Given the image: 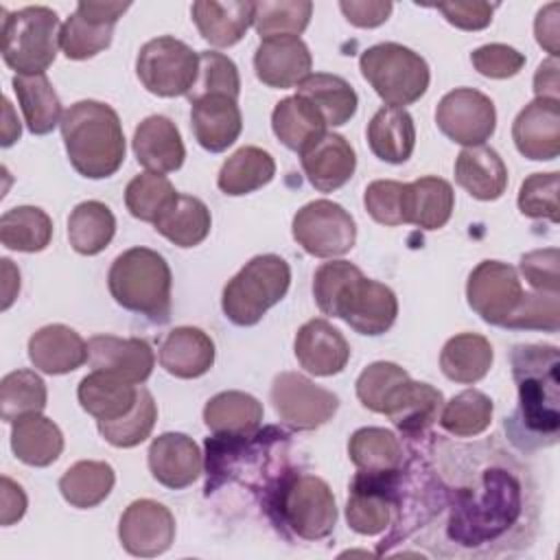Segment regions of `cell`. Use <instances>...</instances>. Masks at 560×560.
I'll use <instances>...</instances> for the list:
<instances>
[{
	"label": "cell",
	"instance_id": "obj_1",
	"mask_svg": "<svg viewBox=\"0 0 560 560\" xmlns=\"http://www.w3.org/2000/svg\"><path fill=\"white\" fill-rule=\"evenodd\" d=\"M525 497L521 481L505 468L483 470L475 488L457 490L448 514L446 534L459 547L477 553L492 545H503L505 536L523 523Z\"/></svg>",
	"mask_w": 560,
	"mask_h": 560
},
{
	"label": "cell",
	"instance_id": "obj_2",
	"mask_svg": "<svg viewBox=\"0 0 560 560\" xmlns=\"http://www.w3.org/2000/svg\"><path fill=\"white\" fill-rule=\"evenodd\" d=\"M512 376L518 407L505 429L523 448L551 446L560 433V357L556 346L518 343L512 348Z\"/></svg>",
	"mask_w": 560,
	"mask_h": 560
},
{
	"label": "cell",
	"instance_id": "obj_3",
	"mask_svg": "<svg viewBox=\"0 0 560 560\" xmlns=\"http://www.w3.org/2000/svg\"><path fill=\"white\" fill-rule=\"evenodd\" d=\"M313 298L324 315L343 319L359 335L387 332L398 315L396 293L348 260L324 262L313 276Z\"/></svg>",
	"mask_w": 560,
	"mask_h": 560
},
{
	"label": "cell",
	"instance_id": "obj_4",
	"mask_svg": "<svg viewBox=\"0 0 560 560\" xmlns=\"http://www.w3.org/2000/svg\"><path fill=\"white\" fill-rule=\"evenodd\" d=\"M61 138L72 168L88 179L112 177L125 162V133L114 107L77 101L61 118Z\"/></svg>",
	"mask_w": 560,
	"mask_h": 560
},
{
	"label": "cell",
	"instance_id": "obj_5",
	"mask_svg": "<svg viewBox=\"0 0 560 560\" xmlns=\"http://www.w3.org/2000/svg\"><path fill=\"white\" fill-rule=\"evenodd\" d=\"M171 284L168 262L149 247H131L118 254L107 273V287L116 304L158 324L171 317Z\"/></svg>",
	"mask_w": 560,
	"mask_h": 560
},
{
	"label": "cell",
	"instance_id": "obj_6",
	"mask_svg": "<svg viewBox=\"0 0 560 560\" xmlns=\"http://www.w3.org/2000/svg\"><path fill=\"white\" fill-rule=\"evenodd\" d=\"M59 15L50 7L2 9L0 46L4 63L18 74H44L55 61L61 37Z\"/></svg>",
	"mask_w": 560,
	"mask_h": 560
},
{
	"label": "cell",
	"instance_id": "obj_7",
	"mask_svg": "<svg viewBox=\"0 0 560 560\" xmlns=\"http://www.w3.org/2000/svg\"><path fill=\"white\" fill-rule=\"evenodd\" d=\"M271 510L278 516V525L300 540H322L332 534L337 523L332 490L317 475L291 472L282 477L271 492Z\"/></svg>",
	"mask_w": 560,
	"mask_h": 560
},
{
	"label": "cell",
	"instance_id": "obj_8",
	"mask_svg": "<svg viewBox=\"0 0 560 560\" xmlns=\"http://www.w3.org/2000/svg\"><path fill=\"white\" fill-rule=\"evenodd\" d=\"M291 267L278 254L254 256L228 280L221 295L225 317L236 326H254L289 291Z\"/></svg>",
	"mask_w": 560,
	"mask_h": 560
},
{
	"label": "cell",
	"instance_id": "obj_9",
	"mask_svg": "<svg viewBox=\"0 0 560 560\" xmlns=\"http://www.w3.org/2000/svg\"><path fill=\"white\" fill-rule=\"evenodd\" d=\"M359 68L363 79L389 107H405L420 101L431 81L424 57L396 42L365 48L359 57Z\"/></svg>",
	"mask_w": 560,
	"mask_h": 560
},
{
	"label": "cell",
	"instance_id": "obj_10",
	"mask_svg": "<svg viewBox=\"0 0 560 560\" xmlns=\"http://www.w3.org/2000/svg\"><path fill=\"white\" fill-rule=\"evenodd\" d=\"M197 72L199 52L171 35L149 39L136 57V74L147 92L155 96H186L197 81Z\"/></svg>",
	"mask_w": 560,
	"mask_h": 560
},
{
	"label": "cell",
	"instance_id": "obj_11",
	"mask_svg": "<svg viewBox=\"0 0 560 560\" xmlns=\"http://www.w3.org/2000/svg\"><path fill=\"white\" fill-rule=\"evenodd\" d=\"M298 245L315 258H337L348 254L357 241V223L350 212L328 199L302 206L291 223Z\"/></svg>",
	"mask_w": 560,
	"mask_h": 560
},
{
	"label": "cell",
	"instance_id": "obj_12",
	"mask_svg": "<svg viewBox=\"0 0 560 560\" xmlns=\"http://www.w3.org/2000/svg\"><path fill=\"white\" fill-rule=\"evenodd\" d=\"M278 418L295 431H315L339 409V398L298 372H280L269 392Z\"/></svg>",
	"mask_w": 560,
	"mask_h": 560
},
{
	"label": "cell",
	"instance_id": "obj_13",
	"mask_svg": "<svg viewBox=\"0 0 560 560\" xmlns=\"http://www.w3.org/2000/svg\"><path fill=\"white\" fill-rule=\"evenodd\" d=\"M438 129L462 147H479L494 133L497 109L490 96L475 88L446 92L435 109Z\"/></svg>",
	"mask_w": 560,
	"mask_h": 560
},
{
	"label": "cell",
	"instance_id": "obj_14",
	"mask_svg": "<svg viewBox=\"0 0 560 560\" xmlns=\"http://www.w3.org/2000/svg\"><path fill=\"white\" fill-rule=\"evenodd\" d=\"M523 295L525 291L516 269L501 260H481L466 282L470 308L492 326H505Z\"/></svg>",
	"mask_w": 560,
	"mask_h": 560
},
{
	"label": "cell",
	"instance_id": "obj_15",
	"mask_svg": "<svg viewBox=\"0 0 560 560\" xmlns=\"http://www.w3.org/2000/svg\"><path fill=\"white\" fill-rule=\"evenodd\" d=\"M129 7V2L81 0L77 11L61 26L59 46L63 55L68 59L83 61L109 48L114 26Z\"/></svg>",
	"mask_w": 560,
	"mask_h": 560
},
{
	"label": "cell",
	"instance_id": "obj_16",
	"mask_svg": "<svg viewBox=\"0 0 560 560\" xmlns=\"http://www.w3.org/2000/svg\"><path fill=\"white\" fill-rule=\"evenodd\" d=\"M118 538L127 553L153 558L175 540V518L171 510L153 499H138L127 505L118 521Z\"/></svg>",
	"mask_w": 560,
	"mask_h": 560
},
{
	"label": "cell",
	"instance_id": "obj_17",
	"mask_svg": "<svg viewBox=\"0 0 560 560\" xmlns=\"http://www.w3.org/2000/svg\"><path fill=\"white\" fill-rule=\"evenodd\" d=\"M516 151L536 162L556 160L560 153V101L534 98L512 122Z\"/></svg>",
	"mask_w": 560,
	"mask_h": 560
},
{
	"label": "cell",
	"instance_id": "obj_18",
	"mask_svg": "<svg viewBox=\"0 0 560 560\" xmlns=\"http://www.w3.org/2000/svg\"><path fill=\"white\" fill-rule=\"evenodd\" d=\"M313 68L308 46L293 35L267 37L254 52V70L258 81L269 88L287 90L300 85Z\"/></svg>",
	"mask_w": 560,
	"mask_h": 560
},
{
	"label": "cell",
	"instance_id": "obj_19",
	"mask_svg": "<svg viewBox=\"0 0 560 560\" xmlns=\"http://www.w3.org/2000/svg\"><path fill=\"white\" fill-rule=\"evenodd\" d=\"M293 352L298 363L315 376L339 374L350 359V343L326 319H308L295 332Z\"/></svg>",
	"mask_w": 560,
	"mask_h": 560
},
{
	"label": "cell",
	"instance_id": "obj_20",
	"mask_svg": "<svg viewBox=\"0 0 560 560\" xmlns=\"http://www.w3.org/2000/svg\"><path fill=\"white\" fill-rule=\"evenodd\" d=\"M90 365L94 370L109 372L133 385H142L155 365L153 348L138 337L94 335L88 341Z\"/></svg>",
	"mask_w": 560,
	"mask_h": 560
},
{
	"label": "cell",
	"instance_id": "obj_21",
	"mask_svg": "<svg viewBox=\"0 0 560 560\" xmlns=\"http://www.w3.org/2000/svg\"><path fill=\"white\" fill-rule=\"evenodd\" d=\"M149 470L158 483L171 490L192 486L203 468L201 451L186 433H162L149 446Z\"/></svg>",
	"mask_w": 560,
	"mask_h": 560
},
{
	"label": "cell",
	"instance_id": "obj_22",
	"mask_svg": "<svg viewBox=\"0 0 560 560\" xmlns=\"http://www.w3.org/2000/svg\"><path fill=\"white\" fill-rule=\"evenodd\" d=\"M300 164L315 190L332 192L354 175L357 155L343 136L326 131L300 153Z\"/></svg>",
	"mask_w": 560,
	"mask_h": 560
},
{
	"label": "cell",
	"instance_id": "obj_23",
	"mask_svg": "<svg viewBox=\"0 0 560 560\" xmlns=\"http://www.w3.org/2000/svg\"><path fill=\"white\" fill-rule=\"evenodd\" d=\"M444 396L429 383L402 381L385 402L383 416L407 438H420L440 418Z\"/></svg>",
	"mask_w": 560,
	"mask_h": 560
},
{
	"label": "cell",
	"instance_id": "obj_24",
	"mask_svg": "<svg viewBox=\"0 0 560 560\" xmlns=\"http://www.w3.org/2000/svg\"><path fill=\"white\" fill-rule=\"evenodd\" d=\"M190 125L197 142L206 151L221 153L238 140L243 116L236 98L210 94L190 103Z\"/></svg>",
	"mask_w": 560,
	"mask_h": 560
},
{
	"label": "cell",
	"instance_id": "obj_25",
	"mask_svg": "<svg viewBox=\"0 0 560 560\" xmlns=\"http://www.w3.org/2000/svg\"><path fill=\"white\" fill-rule=\"evenodd\" d=\"M136 160L151 173H173L184 164L186 149L175 122L153 114L140 120L131 140Z\"/></svg>",
	"mask_w": 560,
	"mask_h": 560
},
{
	"label": "cell",
	"instance_id": "obj_26",
	"mask_svg": "<svg viewBox=\"0 0 560 560\" xmlns=\"http://www.w3.org/2000/svg\"><path fill=\"white\" fill-rule=\"evenodd\" d=\"M28 359L44 374H68L90 359V350L70 326L48 324L31 335Z\"/></svg>",
	"mask_w": 560,
	"mask_h": 560
},
{
	"label": "cell",
	"instance_id": "obj_27",
	"mask_svg": "<svg viewBox=\"0 0 560 560\" xmlns=\"http://www.w3.org/2000/svg\"><path fill=\"white\" fill-rule=\"evenodd\" d=\"M158 359L171 376L197 378L214 363V341L201 328L177 326L164 337Z\"/></svg>",
	"mask_w": 560,
	"mask_h": 560
},
{
	"label": "cell",
	"instance_id": "obj_28",
	"mask_svg": "<svg viewBox=\"0 0 560 560\" xmlns=\"http://www.w3.org/2000/svg\"><path fill=\"white\" fill-rule=\"evenodd\" d=\"M199 35L217 48L234 46L254 24V2L199 0L190 7Z\"/></svg>",
	"mask_w": 560,
	"mask_h": 560
},
{
	"label": "cell",
	"instance_id": "obj_29",
	"mask_svg": "<svg viewBox=\"0 0 560 560\" xmlns=\"http://www.w3.org/2000/svg\"><path fill=\"white\" fill-rule=\"evenodd\" d=\"M455 182L470 197L494 201L505 192L508 168L492 147H464L455 160Z\"/></svg>",
	"mask_w": 560,
	"mask_h": 560
},
{
	"label": "cell",
	"instance_id": "obj_30",
	"mask_svg": "<svg viewBox=\"0 0 560 560\" xmlns=\"http://www.w3.org/2000/svg\"><path fill=\"white\" fill-rule=\"evenodd\" d=\"M138 389L133 383L114 376L103 370H92L81 378L77 398L83 411H88L98 422H109L127 416L138 398Z\"/></svg>",
	"mask_w": 560,
	"mask_h": 560
},
{
	"label": "cell",
	"instance_id": "obj_31",
	"mask_svg": "<svg viewBox=\"0 0 560 560\" xmlns=\"http://www.w3.org/2000/svg\"><path fill=\"white\" fill-rule=\"evenodd\" d=\"M405 223L422 230H440L448 223L455 208L453 186L442 177H420L405 184Z\"/></svg>",
	"mask_w": 560,
	"mask_h": 560
},
{
	"label": "cell",
	"instance_id": "obj_32",
	"mask_svg": "<svg viewBox=\"0 0 560 560\" xmlns=\"http://www.w3.org/2000/svg\"><path fill=\"white\" fill-rule=\"evenodd\" d=\"M370 151L389 164H402L416 147V125L405 107H381L368 122Z\"/></svg>",
	"mask_w": 560,
	"mask_h": 560
},
{
	"label": "cell",
	"instance_id": "obj_33",
	"mask_svg": "<svg viewBox=\"0 0 560 560\" xmlns=\"http://www.w3.org/2000/svg\"><path fill=\"white\" fill-rule=\"evenodd\" d=\"M326 120L317 107L300 94L276 103L271 112V129L276 138L291 151L302 153L326 133Z\"/></svg>",
	"mask_w": 560,
	"mask_h": 560
},
{
	"label": "cell",
	"instance_id": "obj_34",
	"mask_svg": "<svg viewBox=\"0 0 560 560\" xmlns=\"http://www.w3.org/2000/svg\"><path fill=\"white\" fill-rule=\"evenodd\" d=\"M11 451L28 466H50L63 451L61 429L42 413L24 416L11 422Z\"/></svg>",
	"mask_w": 560,
	"mask_h": 560
},
{
	"label": "cell",
	"instance_id": "obj_35",
	"mask_svg": "<svg viewBox=\"0 0 560 560\" xmlns=\"http://www.w3.org/2000/svg\"><path fill=\"white\" fill-rule=\"evenodd\" d=\"M262 405L245 392H221L203 407V422L214 435H254L262 424Z\"/></svg>",
	"mask_w": 560,
	"mask_h": 560
},
{
	"label": "cell",
	"instance_id": "obj_36",
	"mask_svg": "<svg viewBox=\"0 0 560 560\" xmlns=\"http://www.w3.org/2000/svg\"><path fill=\"white\" fill-rule=\"evenodd\" d=\"M11 83L31 133L46 136L61 125V101L46 74H15Z\"/></svg>",
	"mask_w": 560,
	"mask_h": 560
},
{
	"label": "cell",
	"instance_id": "obj_37",
	"mask_svg": "<svg viewBox=\"0 0 560 560\" xmlns=\"http://www.w3.org/2000/svg\"><path fill=\"white\" fill-rule=\"evenodd\" d=\"M494 350L483 335L462 332L451 337L440 352L442 374L455 383H477L492 368Z\"/></svg>",
	"mask_w": 560,
	"mask_h": 560
},
{
	"label": "cell",
	"instance_id": "obj_38",
	"mask_svg": "<svg viewBox=\"0 0 560 560\" xmlns=\"http://www.w3.org/2000/svg\"><path fill=\"white\" fill-rule=\"evenodd\" d=\"M155 230L177 247H195L206 241L212 228L208 206L192 195H182L168 203V208L153 223Z\"/></svg>",
	"mask_w": 560,
	"mask_h": 560
},
{
	"label": "cell",
	"instance_id": "obj_39",
	"mask_svg": "<svg viewBox=\"0 0 560 560\" xmlns=\"http://www.w3.org/2000/svg\"><path fill=\"white\" fill-rule=\"evenodd\" d=\"M273 175L276 162L269 151L260 147H241L219 168L217 186L230 197H241L267 186Z\"/></svg>",
	"mask_w": 560,
	"mask_h": 560
},
{
	"label": "cell",
	"instance_id": "obj_40",
	"mask_svg": "<svg viewBox=\"0 0 560 560\" xmlns=\"http://www.w3.org/2000/svg\"><path fill=\"white\" fill-rule=\"evenodd\" d=\"M298 94L311 101L324 116L326 125L332 127L346 125L354 116L359 105L354 88L346 79L328 72H311L298 85Z\"/></svg>",
	"mask_w": 560,
	"mask_h": 560
},
{
	"label": "cell",
	"instance_id": "obj_41",
	"mask_svg": "<svg viewBox=\"0 0 560 560\" xmlns=\"http://www.w3.org/2000/svg\"><path fill=\"white\" fill-rule=\"evenodd\" d=\"M116 483L114 468L107 462L81 459L59 479V492L72 508L90 510L103 503Z\"/></svg>",
	"mask_w": 560,
	"mask_h": 560
},
{
	"label": "cell",
	"instance_id": "obj_42",
	"mask_svg": "<svg viewBox=\"0 0 560 560\" xmlns=\"http://www.w3.org/2000/svg\"><path fill=\"white\" fill-rule=\"evenodd\" d=\"M116 219L103 201H81L68 217V241L77 254H101L114 238Z\"/></svg>",
	"mask_w": 560,
	"mask_h": 560
},
{
	"label": "cell",
	"instance_id": "obj_43",
	"mask_svg": "<svg viewBox=\"0 0 560 560\" xmlns=\"http://www.w3.org/2000/svg\"><path fill=\"white\" fill-rule=\"evenodd\" d=\"M348 455L361 472H392L402 466V444L383 427L357 429L350 435Z\"/></svg>",
	"mask_w": 560,
	"mask_h": 560
},
{
	"label": "cell",
	"instance_id": "obj_44",
	"mask_svg": "<svg viewBox=\"0 0 560 560\" xmlns=\"http://www.w3.org/2000/svg\"><path fill=\"white\" fill-rule=\"evenodd\" d=\"M52 219L37 206H15L0 217V241L13 252H42L50 245Z\"/></svg>",
	"mask_w": 560,
	"mask_h": 560
},
{
	"label": "cell",
	"instance_id": "obj_45",
	"mask_svg": "<svg viewBox=\"0 0 560 560\" xmlns=\"http://www.w3.org/2000/svg\"><path fill=\"white\" fill-rule=\"evenodd\" d=\"M46 398V383L33 370H15L0 381V416L4 422H15L24 416L42 413Z\"/></svg>",
	"mask_w": 560,
	"mask_h": 560
},
{
	"label": "cell",
	"instance_id": "obj_46",
	"mask_svg": "<svg viewBox=\"0 0 560 560\" xmlns=\"http://www.w3.org/2000/svg\"><path fill=\"white\" fill-rule=\"evenodd\" d=\"M492 400L479 389H464L440 411V427L457 438H475L492 422Z\"/></svg>",
	"mask_w": 560,
	"mask_h": 560
},
{
	"label": "cell",
	"instance_id": "obj_47",
	"mask_svg": "<svg viewBox=\"0 0 560 560\" xmlns=\"http://www.w3.org/2000/svg\"><path fill=\"white\" fill-rule=\"evenodd\" d=\"M155 420H158L155 400L149 389L140 387L133 409L118 420L98 422V433L103 435L105 442H109L116 448H131L142 444L151 435Z\"/></svg>",
	"mask_w": 560,
	"mask_h": 560
},
{
	"label": "cell",
	"instance_id": "obj_48",
	"mask_svg": "<svg viewBox=\"0 0 560 560\" xmlns=\"http://www.w3.org/2000/svg\"><path fill=\"white\" fill-rule=\"evenodd\" d=\"M313 2L311 0H278V2H254V28L267 37H298L311 22Z\"/></svg>",
	"mask_w": 560,
	"mask_h": 560
},
{
	"label": "cell",
	"instance_id": "obj_49",
	"mask_svg": "<svg viewBox=\"0 0 560 560\" xmlns=\"http://www.w3.org/2000/svg\"><path fill=\"white\" fill-rule=\"evenodd\" d=\"M175 197L177 190L168 177L151 171L136 175L125 188V206L129 214L147 223H155Z\"/></svg>",
	"mask_w": 560,
	"mask_h": 560
},
{
	"label": "cell",
	"instance_id": "obj_50",
	"mask_svg": "<svg viewBox=\"0 0 560 560\" xmlns=\"http://www.w3.org/2000/svg\"><path fill=\"white\" fill-rule=\"evenodd\" d=\"M241 92V77L236 63L217 50H201L199 52V72L197 81L186 94L188 101H197L210 94H225L238 98Z\"/></svg>",
	"mask_w": 560,
	"mask_h": 560
},
{
	"label": "cell",
	"instance_id": "obj_51",
	"mask_svg": "<svg viewBox=\"0 0 560 560\" xmlns=\"http://www.w3.org/2000/svg\"><path fill=\"white\" fill-rule=\"evenodd\" d=\"M407 378L409 374L400 365L392 361H374L357 378V398L365 409L383 413L392 392Z\"/></svg>",
	"mask_w": 560,
	"mask_h": 560
},
{
	"label": "cell",
	"instance_id": "obj_52",
	"mask_svg": "<svg viewBox=\"0 0 560 560\" xmlns=\"http://www.w3.org/2000/svg\"><path fill=\"white\" fill-rule=\"evenodd\" d=\"M558 173H534L518 190V210L529 219H547L551 223L560 221L558 208Z\"/></svg>",
	"mask_w": 560,
	"mask_h": 560
},
{
	"label": "cell",
	"instance_id": "obj_53",
	"mask_svg": "<svg viewBox=\"0 0 560 560\" xmlns=\"http://www.w3.org/2000/svg\"><path fill=\"white\" fill-rule=\"evenodd\" d=\"M560 304L558 293L532 291L525 293L514 315L505 322L503 328L512 330H547L556 332L560 326Z\"/></svg>",
	"mask_w": 560,
	"mask_h": 560
},
{
	"label": "cell",
	"instance_id": "obj_54",
	"mask_svg": "<svg viewBox=\"0 0 560 560\" xmlns=\"http://www.w3.org/2000/svg\"><path fill=\"white\" fill-rule=\"evenodd\" d=\"M405 184L396 179H376L363 192L368 214L381 225H405Z\"/></svg>",
	"mask_w": 560,
	"mask_h": 560
},
{
	"label": "cell",
	"instance_id": "obj_55",
	"mask_svg": "<svg viewBox=\"0 0 560 560\" xmlns=\"http://www.w3.org/2000/svg\"><path fill=\"white\" fill-rule=\"evenodd\" d=\"M470 61L475 70L490 79H508L521 72L525 66L523 52L508 44H486L472 50Z\"/></svg>",
	"mask_w": 560,
	"mask_h": 560
},
{
	"label": "cell",
	"instance_id": "obj_56",
	"mask_svg": "<svg viewBox=\"0 0 560 560\" xmlns=\"http://www.w3.org/2000/svg\"><path fill=\"white\" fill-rule=\"evenodd\" d=\"M558 262H560V252L556 247H547V249H534L525 254L518 262V269L534 291L560 293Z\"/></svg>",
	"mask_w": 560,
	"mask_h": 560
},
{
	"label": "cell",
	"instance_id": "obj_57",
	"mask_svg": "<svg viewBox=\"0 0 560 560\" xmlns=\"http://www.w3.org/2000/svg\"><path fill=\"white\" fill-rule=\"evenodd\" d=\"M444 20L462 31H481L492 22L497 4L472 0V2H440L435 7Z\"/></svg>",
	"mask_w": 560,
	"mask_h": 560
},
{
	"label": "cell",
	"instance_id": "obj_58",
	"mask_svg": "<svg viewBox=\"0 0 560 560\" xmlns=\"http://www.w3.org/2000/svg\"><path fill=\"white\" fill-rule=\"evenodd\" d=\"M339 9L350 24L359 28H374L387 22L394 4L381 0H341Z\"/></svg>",
	"mask_w": 560,
	"mask_h": 560
},
{
	"label": "cell",
	"instance_id": "obj_59",
	"mask_svg": "<svg viewBox=\"0 0 560 560\" xmlns=\"http://www.w3.org/2000/svg\"><path fill=\"white\" fill-rule=\"evenodd\" d=\"M534 33H536V42L551 55L558 57L560 46V4L558 2H549L547 7H542L536 13L534 20Z\"/></svg>",
	"mask_w": 560,
	"mask_h": 560
},
{
	"label": "cell",
	"instance_id": "obj_60",
	"mask_svg": "<svg viewBox=\"0 0 560 560\" xmlns=\"http://www.w3.org/2000/svg\"><path fill=\"white\" fill-rule=\"evenodd\" d=\"M0 523L4 527L18 523L24 512H26V494L22 490L20 483H15L13 479H9L7 475H2L0 479Z\"/></svg>",
	"mask_w": 560,
	"mask_h": 560
},
{
	"label": "cell",
	"instance_id": "obj_61",
	"mask_svg": "<svg viewBox=\"0 0 560 560\" xmlns=\"http://www.w3.org/2000/svg\"><path fill=\"white\" fill-rule=\"evenodd\" d=\"M558 57H549L545 59L536 74H534V94L536 98H551V101H560V81H558Z\"/></svg>",
	"mask_w": 560,
	"mask_h": 560
},
{
	"label": "cell",
	"instance_id": "obj_62",
	"mask_svg": "<svg viewBox=\"0 0 560 560\" xmlns=\"http://www.w3.org/2000/svg\"><path fill=\"white\" fill-rule=\"evenodd\" d=\"M0 262H2V278H4V282H2V311H7L13 304L18 291H20V271L13 267V262L9 258H2Z\"/></svg>",
	"mask_w": 560,
	"mask_h": 560
},
{
	"label": "cell",
	"instance_id": "obj_63",
	"mask_svg": "<svg viewBox=\"0 0 560 560\" xmlns=\"http://www.w3.org/2000/svg\"><path fill=\"white\" fill-rule=\"evenodd\" d=\"M2 105H4V127H2V147H11L18 138H20V122H18V118L13 116V107H11V103H9V98H4L2 101Z\"/></svg>",
	"mask_w": 560,
	"mask_h": 560
}]
</instances>
